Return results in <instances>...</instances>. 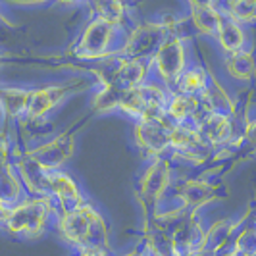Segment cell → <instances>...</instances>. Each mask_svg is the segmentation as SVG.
Returning <instances> with one entry per match:
<instances>
[{
    "label": "cell",
    "instance_id": "cell-5",
    "mask_svg": "<svg viewBox=\"0 0 256 256\" xmlns=\"http://www.w3.org/2000/svg\"><path fill=\"white\" fill-rule=\"evenodd\" d=\"M187 64H189V60H187L185 37L168 35L162 40V44L158 46V50L154 52L152 58L148 60V68H150L148 77L160 81L168 89H172V85L181 76V72L187 68Z\"/></svg>",
    "mask_w": 256,
    "mask_h": 256
},
{
    "label": "cell",
    "instance_id": "cell-12",
    "mask_svg": "<svg viewBox=\"0 0 256 256\" xmlns=\"http://www.w3.org/2000/svg\"><path fill=\"white\" fill-rule=\"evenodd\" d=\"M90 18H100L108 24L124 26L135 29L137 24L131 20V10L128 8V0H90L89 2Z\"/></svg>",
    "mask_w": 256,
    "mask_h": 256
},
{
    "label": "cell",
    "instance_id": "cell-21",
    "mask_svg": "<svg viewBox=\"0 0 256 256\" xmlns=\"http://www.w3.org/2000/svg\"><path fill=\"white\" fill-rule=\"evenodd\" d=\"M14 4H22V6H35V4H44V2H52V0H12Z\"/></svg>",
    "mask_w": 256,
    "mask_h": 256
},
{
    "label": "cell",
    "instance_id": "cell-7",
    "mask_svg": "<svg viewBox=\"0 0 256 256\" xmlns=\"http://www.w3.org/2000/svg\"><path fill=\"white\" fill-rule=\"evenodd\" d=\"M174 122L164 116L158 120H146L135 124V141L141 152L152 160L170 152V139H172Z\"/></svg>",
    "mask_w": 256,
    "mask_h": 256
},
{
    "label": "cell",
    "instance_id": "cell-8",
    "mask_svg": "<svg viewBox=\"0 0 256 256\" xmlns=\"http://www.w3.org/2000/svg\"><path fill=\"white\" fill-rule=\"evenodd\" d=\"M168 35L170 31L162 22L137 24L120 56L129 58V60H150Z\"/></svg>",
    "mask_w": 256,
    "mask_h": 256
},
{
    "label": "cell",
    "instance_id": "cell-4",
    "mask_svg": "<svg viewBox=\"0 0 256 256\" xmlns=\"http://www.w3.org/2000/svg\"><path fill=\"white\" fill-rule=\"evenodd\" d=\"M170 92L166 85H162L156 79H146L139 87L128 90L122 96V102L118 106V112L128 116L137 122H146V120H158L166 116L168 98Z\"/></svg>",
    "mask_w": 256,
    "mask_h": 256
},
{
    "label": "cell",
    "instance_id": "cell-3",
    "mask_svg": "<svg viewBox=\"0 0 256 256\" xmlns=\"http://www.w3.org/2000/svg\"><path fill=\"white\" fill-rule=\"evenodd\" d=\"M133 29L108 24L100 18H90L89 24L72 46V54L79 60H100L122 54Z\"/></svg>",
    "mask_w": 256,
    "mask_h": 256
},
{
    "label": "cell",
    "instance_id": "cell-17",
    "mask_svg": "<svg viewBox=\"0 0 256 256\" xmlns=\"http://www.w3.org/2000/svg\"><path fill=\"white\" fill-rule=\"evenodd\" d=\"M191 6V24L192 27L202 33L206 37L216 38L220 27V12L216 6H198V4H189Z\"/></svg>",
    "mask_w": 256,
    "mask_h": 256
},
{
    "label": "cell",
    "instance_id": "cell-9",
    "mask_svg": "<svg viewBox=\"0 0 256 256\" xmlns=\"http://www.w3.org/2000/svg\"><path fill=\"white\" fill-rule=\"evenodd\" d=\"M48 189H50V196L60 210L87 202L79 185L60 168H48Z\"/></svg>",
    "mask_w": 256,
    "mask_h": 256
},
{
    "label": "cell",
    "instance_id": "cell-20",
    "mask_svg": "<svg viewBox=\"0 0 256 256\" xmlns=\"http://www.w3.org/2000/svg\"><path fill=\"white\" fill-rule=\"evenodd\" d=\"M244 141H250L252 144H256V122H252L250 126H246V131H244Z\"/></svg>",
    "mask_w": 256,
    "mask_h": 256
},
{
    "label": "cell",
    "instance_id": "cell-19",
    "mask_svg": "<svg viewBox=\"0 0 256 256\" xmlns=\"http://www.w3.org/2000/svg\"><path fill=\"white\" fill-rule=\"evenodd\" d=\"M226 68H228L230 76H233L239 81H246V79L252 77L256 70L254 56H252V52L246 50V48L241 52H235V54H228L226 56Z\"/></svg>",
    "mask_w": 256,
    "mask_h": 256
},
{
    "label": "cell",
    "instance_id": "cell-1",
    "mask_svg": "<svg viewBox=\"0 0 256 256\" xmlns=\"http://www.w3.org/2000/svg\"><path fill=\"white\" fill-rule=\"evenodd\" d=\"M62 241L81 254H102L108 250V228L98 210L89 202L64 208L54 226Z\"/></svg>",
    "mask_w": 256,
    "mask_h": 256
},
{
    "label": "cell",
    "instance_id": "cell-13",
    "mask_svg": "<svg viewBox=\"0 0 256 256\" xmlns=\"http://www.w3.org/2000/svg\"><path fill=\"white\" fill-rule=\"evenodd\" d=\"M216 40H218V44L222 46V50H224L226 56L244 50L246 48V33H244L243 24L233 20L228 14L222 12Z\"/></svg>",
    "mask_w": 256,
    "mask_h": 256
},
{
    "label": "cell",
    "instance_id": "cell-14",
    "mask_svg": "<svg viewBox=\"0 0 256 256\" xmlns=\"http://www.w3.org/2000/svg\"><path fill=\"white\" fill-rule=\"evenodd\" d=\"M210 83H212V77L206 72L204 66H200L198 62H189L170 90L183 92V94H202L210 87Z\"/></svg>",
    "mask_w": 256,
    "mask_h": 256
},
{
    "label": "cell",
    "instance_id": "cell-16",
    "mask_svg": "<svg viewBox=\"0 0 256 256\" xmlns=\"http://www.w3.org/2000/svg\"><path fill=\"white\" fill-rule=\"evenodd\" d=\"M35 89H20V87H6L2 90V108L6 118L26 120L31 96Z\"/></svg>",
    "mask_w": 256,
    "mask_h": 256
},
{
    "label": "cell",
    "instance_id": "cell-22",
    "mask_svg": "<svg viewBox=\"0 0 256 256\" xmlns=\"http://www.w3.org/2000/svg\"><path fill=\"white\" fill-rule=\"evenodd\" d=\"M60 6H68V8H72V6H77V4H81V0H56Z\"/></svg>",
    "mask_w": 256,
    "mask_h": 256
},
{
    "label": "cell",
    "instance_id": "cell-15",
    "mask_svg": "<svg viewBox=\"0 0 256 256\" xmlns=\"http://www.w3.org/2000/svg\"><path fill=\"white\" fill-rule=\"evenodd\" d=\"M31 192L27 191L26 183L22 180L16 164H10L8 158H4L2 166V208H12L18 202L26 200Z\"/></svg>",
    "mask_w": 256,
    "mask_h": 256
},
{
    "label": "cell",
    "instance_id": "cell-18",
    "mask_svg": "<svg viewBox=\"0 0 256 256\" xmlns=\"http://www.w3.org/2000/svg\"><path fill=\"white\" fill-rule=\"evenodd\" d=\"M216 8L243 26L256 24V4L252 0H216Z\"/></svg>",
    "mask_w": 256,
    "mask_h": 256
},
{
    "label": "cell",
    "instance_id": "cell-10",
    "mask_svg": "<svg viewBox=\"0 0 256 256\" xmlns=\"http://www.w3.org/2000/svg\"><path fill=\"white\" fill-rule=\"evenodd\" d=\"M166 116L174 124H194L202 118V96L170 92Z\"/></svg>",
    "mask_w": 256,
    "mask_h": 256
},
{
    "label": "cell",
    "instance_id": "cell-2",
    "mask_svg": "<svg viewBox=\"0 0 256 256\" xmlns=\"http://www.w3.org/2000/svg\"><path fill=\"white\" fill-rule=\"evenodd\" d=\"M60 208L52 196L29 194L12 208H2V230L22 241H33L56 226Z\"/></svg>",
    "mask_w": 256,
    "mask_h": 256
},
{
    "label": "cell",
    "instance_id": "cell-11",
    "mask_svg": "<svg viewBox=\"0 0 256 256\" xmlns=\"http://www.w3.org/2000/svg\"><path fill=\"white\" fill-rule=\"evenodd\" d=\"M68 92H70V85H48V87L35 89L33 96H31V104H29L26 120L33 122V120H38V118L52 112L56 106H60L64 102Z\"/></svg>",
    "mask_w": 256,
    "mask_h": 256
},
{
    "label": "cell",
    "instance_id": "cell-6",
    "mask_svg": "<svg viewBox=\"0 0 256 256\" xmlns=\"http://www.w3.org/2000/svg\"><path fill=\"white\" fill-rule=\"evenodd\" d=\"M212 146L208 144L202 133L194 124H174L172 139H170V158L180 164L198 166L204 164L212 154Z\"/></svg>",
    "mask_w": 256,
    "mask_h": 256
}]
</instances>
